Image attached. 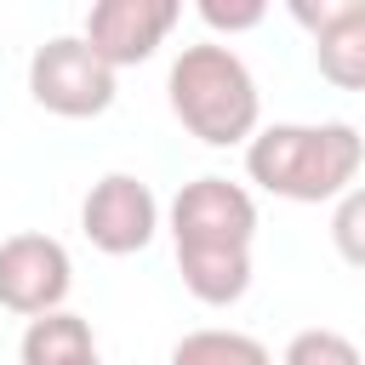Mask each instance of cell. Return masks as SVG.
Listing matches in <instances>:
<instances>
[{"label":"cell","instance_id":"6da1fadb","mask_svg":"<svg viewBox=\"0 0 365 365\" xmlns=\"http://www.w3.org/2000/svg\"><path fill=\"white\" fill-rule=\"evenodd\" d=\"M365 165V137L348 120H319V125H262L245 143V171L257 188H268L274 200H297V205H319V200H342L354 188Z\"/></svg>","mask_w":365,"mask_h":365},{"label":"cell","instance_id":"7a4b0ae2","mask_svg":"<svg viewBox=\"0 0 365 365\" xmlns=\"http://www.w3.org/2000/svg\"><path fill=\"white\" fill-rule=\"evenodd\" d=\"M165 97H171V114L182 120V131L200 137L205 148H234V143L257 137V120H262L257 80H251L245 57L217 40L177 51V63L165 74Z\"/></svg>","mask_w":365,"mask_h":365},{"label":"cell","instance_id":"3957f363","mask_svg":"<svg viewBox=\"0 0 365 365\" xmlns=\"http://www.w3.org/2000/svg\"><path fill=\"white\" fill-rule=\"evenodd\" d=\"M29 97L57 120H91L114 103V68L80 34H51L29 57Z\"/></svg>","mask_w":365,"mask_h":365},{"label":"cell","instance_id":"277c9868","mask_svg":"<svg viewBox=\"0 0 365 365\" xmlns=\"http://www.w3.org/2000/svg\"><path fill=\"white\" fill-rule=\"evenodd\" d=\"M171 240L177 251H251L257 200L228 177H194L171 200Z\"/></svg>","mask_w":365,"mask_h":365},{"label":"cell","instance_id":"5b68a950","mask_svg":"<svg viewBox=\"0 0 365 365\" xmlns=\"http://www.w3.org/2000/svg\"><path fill=\"white\" fill-rule=\"evenodd\" d=\"M160 228V200L143 177L131 171H108L91 182L86 205H80V234L103 251V257H131L154 240Z\"/></svg>","mask_w":365,"mask_h":365},{"label":"cell","instance_id":"8992f818","mask_svg":"<svg viewBox=\"0 0 365 365\" xmlns=\"http://www.w3.org/2000/svg\"><path fill=\"white\" fill-rule=\"evenodd\" d=\"M74 285V262L51 234H11L0 240V308L40 319L57 314Z\"/></svg>","mask_w":365,"mask_h":365},{"label":"cell","instance_id":"52a82bcc","mask_svg":"<svg viewBox=\"0 0 365 365\" xmlns=\"http://www.w3.org/2000/svg\"><path fill=\"white\" fill-rule=\"evenodd\" d=\"M177 17H182L177 0H97V6L86 11L80 40L120 74V68H131V63H148V57L165 46V34L177 29Z\"/></svg>","mask_w":365,"mask_h":365},{"label":"cell","instance_id":"ba28073f","mask_svg":"<svg viewBox=\"0 0 365 365\" xmlns=\"http://www.w3.org/2000/svg\"><path fill=\"white\" fill-rule=\"evenodd\" d=\"M314 63L336 91H365V0H342V11L314 34Z\"/></svg>","mask_w":365,"mask_h":365},{"label":"cell","instance_id":"9c48e42d","mask_svg":"<svg viewBox=\"0 0 365 365\" xmlns=\"http://www.w3.org/2000/svg\"><path fill=\"white\" fill-rule=\"evenodd\" d=\"M17 359H23V365H103L91 325H86L80 314H68V308L29 319V331H23V342H17Z\"/></svg>","mask_w":365,"mask_h":365},{"label":"cell","instance_id":"30bf717a","mask_svg":"<svg viewBox=\"0 0 365 365\" xmlns=\"http://www.w3.org/2000/svg\"><path fill=\"white\" fill-rule=\"evenodd\" d=\"M177 274L194 302L234 308L251 291V251H177Z\"/></svg>","mask_w":365,"mask_h":365},{"label":"cell","instance_id":"8fae6325","mask_svg":"<svg viewBox=\"0 0 365 365\" xmlns=\"http://www.w3.org/2000/svg\"><path fill=\"white\" fill-rule=\"evenodd\" d=\"M171 365H274V354H268L257 336H245V331H217V325H205V331H188V336L171 348Z\"/></svg>","mask_w":365,"mask_h":365},{"label":"cell","instance_id":"7c38bea8","mask_svg":"<svg viewBox=\"0 0 365 365\" xmlns=\"http://www.w3.org/2000/svg\"><path fill=\"white\" fill-rule=\"evenodd\" d=\"M279 365H365V354H359V348H354L342 331L314 325V331H297V336L285 342Z\"/></svg>","mask_w":365,"mask_h":365},{"label":"cell","instance_id":"4fadbf2b","mask_svg":"<svg viewBox=\"0 0 365 365\" xmlns=\"http://www.w3.org/2000/svg\"><path fill=\"white\" fill-rule=\"evenodd\" d=\"M331 245L348 268H365V182H354L331 211Z\"/></svg>","mask_w":365,"mask_h":365},{"label":"cell","instance_id":"5bb4252c","mask_svg":"<svg viewBox=\"0 0 365 365\" xmlns=\"http://www.w3.org/2000/svg\"><path fill=\"white\" fill-rule=\"evenodd\" d=\"M262 17H268L262 0H200V23L217 29V34H245V29H257Z\"/></svg>","mask_w":365,"mask_h":365},{"label":"cell","instance_id":"9a60e30c","mask_svg":"<svg viewBox=\"0 0 365 365\" xmlns=\"http://www.w3.org/2000/svg\"><path fill=\"white\" fill-rule=\"evenodd\" d=\"M336 11H342V0H291V17H297L308 34H319V29H325Z\"/></svg>","mask_w":365,"mask_h":365}]
</instances>
